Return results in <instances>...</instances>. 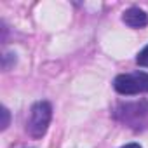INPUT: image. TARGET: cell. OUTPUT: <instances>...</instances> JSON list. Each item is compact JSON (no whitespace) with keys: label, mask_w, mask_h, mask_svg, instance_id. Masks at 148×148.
<instances>
[{"label":"cell","mask_w":148,"mask_h":148,"mask_svg":"<svg viewBox=\"0 0 148 148\" xmlns=\"http://www.w3.org/2000/svg\"><path fill=\"white\" fill-rule=\"evenodd\" d=\"M2 115H4V120H2V129H5L9 125V110L7 108H2Z\"/></svg>","instance_id":"5"},{"label":"cell","mask_w":148,"mask_h":148,"mask_svg":"<svg viewBox=\"0 0 148 148\" xmlns=\"http://www.w3.org/2000/svg\"><path fill=\"white\" fill-rule=\"evenodd\" d=\"M113 87L120 94H143L148 92V73L146 71H134L124 73L113 80Z\"/></svg>","instance_id":"2"},{"label":"cell","mask_w":148,"mask_h":148,"mask_svg":"<svg viewBox=\"0 0 148 148\" xmlns=\"http://www.w3.org/2000/svg\"><path fill=\"white\" fill-rule=\"evenodd\" d=\"M122 148H141L138 143H129V145H125V146H122Z\"/></svg>","instance_id":"6"},{"label":"cell","mask_w":148,"mask_h":148,"mask_svg":"<svg viewBox=\"0 0 148 148\" xmlns=\"http://www.w3.org/2000/svg\"><path fill=\"white\" fill-rule=\"evenodd\" d=\"M122 21H124L127 26H131V28H143V26L148 25V16H146V12L141 11L139 7H131V9H127V11L124 12Z\"/></svg>","instance_id":"3"},{"label":"cell","mask_w":148,"mask_h":148,"mask_svg":"<svg viewBox=\"0 0 148 148\" xmlns=\"http://www.w3.org/2000/svg\"><path fill=\"white\" fill-rule=\"evenodd\" d=\"M136 63L139 64V66H146L148 68V45L138 54V58H136Z\"/></svg>","instance_id":"4"},{"label":"cell","mask_w":148,"mask_h":148,"mask_svg":"<svg viewBox=\"0 0 148 148\" xmlns=\"http://www.w3.org/2000/svg\"><path fill=\"white\" fill-rule=\"evenodd\" d=\"M52 108L47 101H38L32 106L30 117L26 120V131L32 138H42L49 127Z\"/></svg>","instance_id":"1"}]
</instances>
